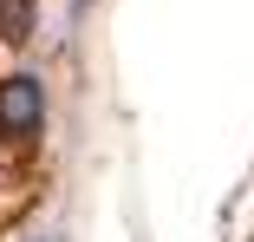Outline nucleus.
<instances>
[{"mask_svg": "<svg viewBox=\"0 0 254 242\" xmlns=\"http://www.w3.org/2000/svg\"><path fill=\"white\" fill-rule=\"evenodd\" d=\"M7 124H13V131H33V124H39V85H33V79H13V92H7Z\"/></svg>", "mask_w": 254, "mask_h": 242, "instance_id": "f257e3e1", "label": "nucleus"}]
</instances>
